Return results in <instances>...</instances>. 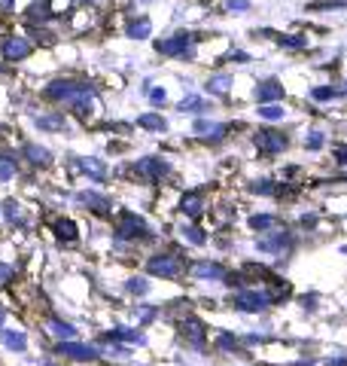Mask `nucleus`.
Instances as JSON below:
<instances>
[{
  "mask_svg": "<svg viewBox=\"0 0 347 366\" xmlns=\"http://www.w3.org/2000/svg\"><path fill=\"white\" fill-rule=\"evenodd\" d=\"M231 132V125L223 122V119H211L204 113V117H195L192 119V134L198 137V141H207V144H219L226 141V134Z\"/></svg>",
  "mask_w": 347,
  "mask_h": 366,
  "instance_id": "7",
  "label": "nucleus"
},
{
  "mask_svg": "<svg viewBox=\"0 0 347 366\" xmlns=\"http://www.w3.org/2000/svg\"><path fill=\"white\" fill-rule=\"evenodd\" d=\"M223 61H226V64H238V67H244V64H250V61H253V55H250L247 49H228V52L223 55Z\"/></svg>",
  "mask_w": 347,
  "mask_h": 366,
  "instance_id": "37",
  "label": "nucleus"
},
{
  "mask_svg": "<svg viewBox=\"0 0 347 366\" xmlns=\"http://www.w3.org/2000/svg\"><path fill=\"white\" fill-rule=\"evenodd\" d=\"M286 247V232H277L271 238H259V250H281Z\"/></svg>",
  "mask_w": 347,
  "mask_h": 366,
  "instance_id": "39",
  "label": "nucleus"
},
{
  "mask_svg": "<svg viewBox=\"0 0 347 366\" xmlns=\"http://www.w3.org/2000/svg\"><path fill=\"white\" fill-rule=\"evenodd\" d=\"M338 92H341V98L347 101V79H341V83H338Z\"/></svg>",
  "mask_w": 347,
  "mask_h": 366,
  "instance_id": "51",
  "label": "nucleus"
},
{
  "mask_svg": "<svg viewBox=\"0 0 347 366\" xmlns=\"http://www.w3.org/2000/svg\"><path fill=\"white\" fill-rule=\"evenodd\" d=\"M192 274H195V278H201V281H226L228 272L219 266V262H195Z\"/></svg>",
  "mask_w": 347,
  "mask_h": 366,
  "instance_id": "27",
  "label": "nucleus"
},
{
  "mask_svg": "<svg viewBox=\"0 0 347 366\" xmlns=\"http://www.w3.org/2000/svg\"><path fill=\"white\" fill-rule=\"evenodd\" d=\"M204 40L201 31H192V28H174L161 37H153V52L165 61H183V64H192L198 61V46Z\"/></svg>",
  "mask_w": 347,
  "mask_h": 366,
  "instance_id": "1",
  "label": "nucleus"
},
{
  "mask_svg": "<svg viewBox=\"0 0 347 366\" xmlns=\"http://www.w3.org/2000/svg\"><path fill=\"white\" fill-rule=\"evenodd\" d=\"M43 366H52V363H43Z\"/></svg>",
  "mask_w": 347,
  "mask_h": 366,
  "instance_id": "53",
  "label": "nucleus"
},
{
  "mask_svg": "<svg viewBox=\"0 0 347 366\" xmlns=\"http://www.w3.org/2000/svg\"><path fill=\"white\" fill-rule=\"evenodd\" d=\"M21 31H25L28 37L37 43V49H40V46H55L58 43V28L55 25H25Z\"/></svg>",
  "mask_w": 347,
  "mask_h": 366,
  "instance_id": "24",
  "label": "nucleus"
},
{
  "mask_svg": "<svg viewBox=\"0 0 347 366\" xmlns=\"http://www.w3.org/2000/svg\"><path fill=\"white\" fill-rule=\"evenodd\" d=\"M283 52H308L311 49V34L308 31H274L271 37Z\"/></svg>",
  "mask_w": 347,
  "mask_h": 366,
  "instance_id": "12",
  "label": "nucleus"
},
{
  "mask_svg": "<svg viewBox=\"0 0 347 366\" xmlns=\"http://www.w3.org/2000/svg\"><path fill=\"white\" fill-rule=\"evenodd\" d=\"M256 117L268 125H281V122H286L289 110H286L283 101H271V104H256Z\"/></svg>",
  "mask_w": 347,
  "mask_h": 366,
  "instance_id": "22",
  "label": "nucleus"
},
{
  "mask_svg": "<svg viewBox=\"0 0 347 366\" xmlns=\"http://www.w3.org/2000/svg\"><path fill=\"white\" fill-rule=\"evenodd\" d=\"M125 290L134 293V296H144V293L149 290V281H146V278H131L129 284H125Z\"/></svg>",
  "mask_w": 347,
  "mask_h": 366,
  "instance_id": "40",
  "label": "nucleus"
},
{
  "mask_svg": "<svg viewBox=\"0 0 347 366\" xmlns=\"http://www.w3.org/2000/svg\"><path fill=\"white\" fill-rule=\"evenodd\" d=\"M253 98H256V104H271V101H283L286 98V86L281 76H265L256 83L253 89Z\"/></svg>",
  "mask_w": 347,
  "mask_h": 366,
  "instance_id": "11",
  "label": "nucleus"
},
{
  "mask_svg": "<svg viewBox=\"0 0 347 366\" xmlns=\"http://www.w3.org/2000/svg\"><path fill=\"white\" fill-rule=\"evenodd\" d=\"M19 19H21V25H58L64 19V13H58L55 0H28L19 9Z\"/></svg>",
  "mask_w": 347,
  "mask_h": 366,
  "instance_id": "5",
  "label": "nucleus"
},
{
  "mask_svg": "<svg viewBox=\"0 0 347 366\" xmlns=\"http://www.w3.org/2000/svg\"><path fill=\"white\" fill-rule=\"evenodd\" d=\"M67 4L76 6V9H104L110 0H67Z\"/></svg>",
  "mask_w": 347,
  "mask_h": 366,
  "instance_id": "41",
  "label": "nucleus"
},
{
  "mask_svg": "<svg viewBox=\"0 0 347 366\" xmlns=\"http://www.w3.org/2000/svg\"><path fill=\"white\" fill-rule=\"evenodd\" d=\"M76 202L79 204H83V208H89L91 214H110V208H113V204H110V199L107 196H101V192H95V189H83V192H79V196H76Z\"/></svg>",
  "mask_w": 347,
  "mask_h": 366,
  "instance_id": "21",
  "label": "nucleus"
},
{
  "mask_svg": "<svg viewBox=\"0 0 347 366\" xmlns=\"http://www.w3.org/2000/svg\"><path fill=\"white\" fill-rule=\"evenodd\" d=\"M4 217H6V223H13V226L25 223V217H21V204L16 199H6L4 202Z\"/></svg>",
  "mask_w": 347,
  "mask_h": 366,
  "instance_id": "36",
  "label": "nucleus"
},
{
  "mask_svg": "<svg viewBox=\"0 0 347 366\" xmlns=\"http://www.w3.org/2000/svg\"><path fill=\"white\" fill-rule=\"evenodd\" d=\"M277 220H274V217L271 214H256V217H250V226L253 229H271Z\"/></svg>",
  "mask_w": 347,
  "mask_h": 366,
  "instance_id": "43",
  "label": "nucleus"
},
{
  "mask_svg": "<svg viewBox=\"0 0 347 366\" xmlns=\"http://www.w3.org/2000/svg\"><path fill=\"white\" fill-rule=\"evenodd\" d=\"M137 317H141V320H153V317H156V308H141V312H137Z\"/></svg>",
  "mask_w": 347,
  "mask_h": 366,
  "instance_id": "49",
  "label": "nucleus"
},
{
  "mask_svg": "<svg viewBox=\"0 0 347 366\" xmlns=\"http://www.w3.org/2000/svg\"><path fill=\"white\" fill-rule=\"evenodd\" d=\"M219 348H235V339H231V336H219Z\"/></svg>",
  "mask_w": 347,
  "mask_h": 366,
  "instance_id": "50",
  "label": "nucleus"
},
{
  "mask_svg": "<svg viewBox=\"0 0 347 366\" xmlns=\"http://www.w3.org/2000/svg\"><path fill=\"white\" fill-rule=\"evenodd\" d=\"M21 156H25V162L31 168H49L52 165V150L43 144H34V141L21 147Z\"/></svg>",
  "mask_w": 347,
  "mask_h": 366,
  "instance_id": "18",
  "label": "nucleus"
},
{
  "mask_svg": "<svg viewBox=\"0 0 347 366\" xmlns=\"http://www.w3.org/2000/svg\"><path fill=\"white\" fill-rule=\"evenodd\" d=\"M149 4H156V0H125V6H137V9H144Z\"/></svg>",
  "mask_w": 347,
  "mask_h": 366,
  "instance_id": "48",
  "label": "nucleus"
},
{
  "mask_svg": "<svg viewBox=\"0 0 347 366\" xmlns=\"http://www.w3.org/2000/svg\"><path fill=\"white\" fill-rule=\"evenodd\" d=\"M335 162H338V165H347V144H338V147H335Z\"/></svg>",
  "mask_w": 347,
  "mask_h": 366,
  "instance_id": "47",
  "label": "nucleus"
},
{
  "mask_svg": "<svg viewBox=\"0 0 347 366\" xmlns=\"http://www.w3.org/2000/svg\"><path fill=\"white\" fill-rule=\"evenodd\" d=\"M46 327H49V336H55L58 342H67V339L76 336V330L71 324H64V320H49Z\"/></svg>",
  "mask_w": 347,
  "mask_h": 366,
  "instance_id": "34",
  "label": "nucleus"
},
{
  "mask_svg": "<svg viewBox=\"0 0 347 366\" xmlns=\"http://www.w3.org/2000/svg\"><path fill=\"white\" fill-rule=\"evenodd\" d=\"M55 354H64V357H71V360H95L98 357V351L91 348V345H79V342H58L55 345Z\"/></svg>",
  "mask_w": 347,
  "mask_h": 366,
  "instance_id": "20",
  "label": "nucleus"
},
{
  "mask_svg": "<svg viewBox=\"0 0 347 366\" xmlns=\"http://www.w3.org/2000/svg\"><path fill=\"white\" fill-rule=\"evenodd\" d=\"M34 129L40 132H67V117L61 110H46V113H37V117H31Z\"/></svg>",
  "mask_w": 347,
  "mask_h": 366,
  "instance_id": "17",
  "label": "nucleus"
},
{
  "mask_svg": "<svg viewBox=\"0 0 347 366\" xmlns=\"http://www.w3.org/2000/svg\"><path fill=\"white\" fill-rule=\"evenodd\" d=\"M146 272L156 274V278H168L171 281V278H180L183 262H180V257H174V254H156V257H149Z\"/></svg>",
  "mask_w": 347,
  "mask_h": 366,
  "instance_id": "10",
  "label": "nucleus"
},
{
  "mask_svg": "<svg viewBox=\"0 0 347 366\" xmlns=\"http://www.w3.org/2000/svg\"><path fill=\"white\" fill-rule=\"evenodd\" d=\"M253 144H256V150L262 156H281L286 147H289V134H283L281 129H259L256 134H253Z\"/></svg>",
  "mask_w": 347,
  "mask_h": 366,
  "instance_id": "8",
  "label": "nucleus"
},
{
  "mask_svg": "<svg viewBox=\"0 0 347 366\" xmlns=\"http://www.w3.org/2000/svg\"><path fill=\"white\" fill-rule=\"evenodd\" d=\"M231 89H235V76H231V71H226V67L211 71L204 76V83H201V92L207 98H213V101H226L231 95Z\"/></svg>",
  "mask_w": 347,
  "mask_h": 366,
  "instance_id": "6",
  "label": "nucleus"
},
{
  "mask_svg": "<svg viewBox=\"0 0 347 366\" xmlns=\"http://www.w3.org/2000/svg\"><path fill=\"white\" fill-rule=\"evenodd\" d=\"M19 16V0H0V19Z\"/></svg>",
  "mask_w": 347,
  "mask_h": 366,
  "instance_id": "44",
  "label": "nucleus"
},
{
  "mask_svg": "<svg viewBox=\"0 0 347 366\" xmlns=\"http://www.w3.org/2000/svg\"><path fill=\"white\" fill-rule=\"evenodd\" d=\"M137 129H144V132H153V134H165L168 132V119L161 117L159 110H144L141 117L134 119Z\"/></svg>",
  "mask_w": 347,
  "mask_h": 366,
  "instance_id": "23",
  "label": "nucleus"
},
{
  "mask_svg": "<svg viewBox=\"0 0 347 366\" xmlns=\"http://www.w3.org/2000/svg\"><path fill=\"white\" fill-rule=\"evenodd\" d=\"M308 98L314 104H329V101H341V92H338V83H320V86H311Z\"/></svg>",
  "mask_w": 347,
  "mask_h": 366,
  "instance_id": "26",
  "label": "nucleus"
},
{
  "mask_svg": "<svg viewBox=\"0 0 347 366\" xmlns=\"http://www.w3.org/2000/svg\"><path fill=\"white\" fill-rule=\"evenodd\" d=\"M156 34V19L146 13V9H137V6H125V16H122V37L131 40V43H146L153 40Z\"/></svg>",
  "mask_w": 347,
  "mask_h": 366,
  "instance_id": "4",
  "label": "nucleus"
},
{
  "mask_svg": "<svg viewBox=\"0 0 347 366\" xmlns=\"http://www.w3.org/2000/svg\"><path fill=\"white\" fill-rule=\"evenodd\" d=\"M302 144H305V150H323L326 147V132H320V129H311V132H305V137H302Z\"/></svg>",
  "mask_w": 347,
  "mask_h": 366,
  "instance_id": "35",
  "label": "nucleus"
},
{
  "mask_svg": "<svg viewBox=\"0 0 347 366\" xmlns=\"http://www.w3.org/2000/svg\"><path fill=\"white\" fill-rule=\"evenodd\" d=\"M183 235H186L192 244H204L207 242V238L201 235V229H195V226H186V229H183Z\"/></svg>",
  "mask_w": 347,
  "mask_h": 366,
  "instance_id": "45",
  "label": "nucleus"
},
{
  "mask_svg": "<svg viewBox=\"0 0 347 366\" xmlns=\"http://www.w3.org/2000/svg\"><path fill=\"white\" fill-rule=\"evenodd\" d=\"M144 98L149 101L153 110H161L168 104V86H153V83H144Z\"/></svg>",
  "mask_w": 347,
  "mask_h": 366,
  "instance_id": "29",
  "label": "nucleus"
},
{
  "mask_svg": "<svg viewBox=\"0 0 347 366\" xmlns=\"http://www.w3.org/2000/svg\"><path fill=\"white\" fill-rule=\"evenodd\" d=\"M16 177V159L13 153H4L0 156V180H13Z\"/></svg>",
  "mask_w": 347,
  "mask_h": 366,
  "instance_id": "38",
  "label": "nucleus"
},
{
  "mask_svg": "<svg viewBox=\"0 0 347 366\" xmlns=\"http://www.w3.org/2000/svg\"><path fill=\"white\" fill-rule=\"evenodd\" d=\"M13 266H9V262H0V287H4L6 281H13Z\"/></svg>",
  "mask_w": 347,
  "mask_h": 366,
  "instance_id": "46",
  "label": "nucleus"
},
{
  "mask_svg": "<svg viewBox=\"0 0 347 366\" xmlns=\"http://www.w3.org/2000/svg\"><path fill=\"white\" fill-rule=\"evenodd\" d=\"M40 95H43V101H49L55 107H71L79 98L98 95V86L91 83V79H83V76H55L43 86Z\"/></svg>",
  "mask_w": 347,
  "mask_h": 366,
  "instance_id": "2",
  "label": "nucleus"
},
{
  "mask_svg": "<svg viewBox=\"0 0 347 366\" xmlns=\"http://www.w3.org/2000/svg\"><path fill=\"white\" fill-rule=\"evenodd\" d=\"M131 171L137 177L156 183V180L171 174V165H168V159H161V156H144V159H137V162L131 165Z\"/></svg>",
  "mask_w": 347,
  "mask_h": 366,
  "instance_id": "9",
  "label": "nucleus"
},
{
  "mask_svg": "<svg viewBox=\"0 0 347 366\" xmlns=\"http://www.w3.org/2000/svg\"><path fill=\"white\" fill-rule=\"evenodd\" d=\"M34 52H37V43H34L25 31H4L0 34V61H6L9 67L25 64Z\"/></svg>",
  "mask_w": 347,
  "mask_h": 366,
  "instance_id": "3",
  "label": "nucleus"
},
{
  "mask_svg": "<svg viewBox=\"0 0 347 366\" xmlns=\"http://www.w3.org/2000/svg\"><path fill=\"white\" fill-rule=\"evenodd\" d=\"M74 168L79 171V174H86V177H91V180H107V174H110V168H107V162L104 159H98V156H74Z\"/></svg>",
  "mask_w": 347,
  "mask_h": 366,
  "instance_id": "14",
  "label": "nucleus"
},
{
  "mask_svg": "<svg viewBox=\"0 0 347 366\" xmlns=\"http://www.w3.org/2000/svg\"><path fill=\"white\" fill-rule=\"evenodd\" d=\"M4 317H6V315H4V308H0V327H4Z\"/></svg>",
  "mask_w": 347,
  "mask_h": 366,
  "instance_id": "52",
  "label": "nucleus"
},
{
  "mask_svg": "<svg viewBox=\"0 0 347 366\" xmlns=\"http://www.w3.org/2000/svg\"><path fill=\"white\" fill-rule=\"evenodd\" d=\"M76 232H79V226L74 220H67V217H58L55 220V238L58 242H76Z\"/></svg>",
  "mask_w": 347,
  "mask_h": 366,
  "instance_id": "31",
  "label": "nucleus"
},
{
  "mask_svg": "<svg viewBox=\"0 0 347 366\" xmlns=\"http://www.w3.org/2000/svg\"><path fill=\"white\" fill-rule=\"evenodd\" d=\"M110 342H134V345H144V333H137V330H125V327H116L107 333Z\"/></svg>",
  "mask_w": 347,
  "mask_h": 366,
  "instance_id": "33",
  "label": "nucleus"
},
{
  "mask_svg": "<svg viewBox=\"0 0 347 366\" xmlns=\"http://www.w3.org/2000/svg\"><path fill=\"white\" fill-rule=\"evenodd\" d=\"M207 110H211V98L204 92H186L177 101V113H186V117H204Z\"/></svg>",
  "mask_w": 347,
  "mask_h": 366,
  "instance_id": "15",
  "label": "nucleus"
},
{
  "mask_svg": "<svg viewBox=\"0 0 347 366\" xmlns=\"http://www.w3.org/2000/svg\"><path fill=\"white\" fill-rule=\"evenodd\" d=\"M308 13H347V0H308Z\"/></svg>",
  "mask_w": 347,
  "mask_h": 366,
  "instance_id": "28",
  "label": "nucleus"
},
{
  "mask_svg": "<svg viewBox=\"0 0 347 366\" xmlns=\"http://www.w3.org/2000/svg\"><path fill=\"white\" fill-rule=\"evenodd\" d=\"M0 342H4L9 351H19V354L28 348V339L25 336L16 333V330H4V327H0Z\"/></svg>",
  "mask_w": 347,
  "mask_h": 366,
  "instance_id": "32",
  "label": "nucleus"
},
{
  "mask_svg": "<svg viewBox=\"0 0 347 366\" xmlns=\"http://www.w3.org/2000/svg\"><path fill=\"white\" fill-rule=\"evenodd\" d=\"M213 9L228 19H247L250 13H256V4L253 0H213Z\"/></svg>",
  "mask_w": 347,
  "mask_h": 366,
  "instance_id": "16",
  "label": "nucleus"
},
{
  "mask_svg": "<svg viewBox=\"0 0 347 366\" xmlns=\"http://www.w3.org/2000/svg\"><path fill=\"white\" fill-rule=\"evenodd\" d=\"M274 300L271 293H262V290H238L235 293V308L241 312H262V308H268Z\"/></svg>",
  "mask_w": 347,
  "mask_h": 366,
  "instance_id": "13",
  "label": "nucleus"
},
{
  "mask_svg": "<svg viewBox=\"0 0 347 366\" xmlns=\"http://www.w3.org/2000/svg\"><path fill=\"white\" fill-rule=\"evenodd\" d=\"M116 235H119V238H144V235H146V223H144L137 214L125 211L122 220H119V226H116Z\"/></svg>",
  "mask_w": 347,
  "mask_h": 366,
  "instance_id": "19",
  "label": "nucleus"
},
{
  "mask_svg": "<svg viewBox=\"0 0 347 366\" xmlns=\"http://www.w3.org/2000/svg\"><path fill=\"white\" fill-rule=\"evenodd\" d=\"M250 192H256V196H271V192H274V180H253Z\"/></svg>",
  "mask_w": 347,
  "mask_h": 366,
  "instance_id": "42",
  "label": "nucleus"
},
{
  "mask_svg": "<svg viewBox=\"0 0 347 366\" xmlns=\"http://www.w3.org/2000/svg\"><path fill=\"white\" fill-rule=\"evenodd\" d=\"M180 211L186 217H198L204 211V196L201 192H186V196L180 199Z\"/></svg>",
  "mask_w": 347,
  "mask_h": 366,
  "instance_id": "30",
  "label": "nucleus"
},
{
  "mask_svg": "<svg viewBox=\"0 0 347 366\" xmlns=\"http://www.w3.org/2000/svg\"><path fill=\"white\" fill-rule=\"evenodd\" d=\"M183 330V336H186V342L192 348H204V342H207V333H204V327H201V320H195V317H186L180 324Z\"/></svg>",
  "mask_w": 347,
  "mask_h": 366,
  "instance_id": "25",
  "label": "nucleus"
}]
</instances>
